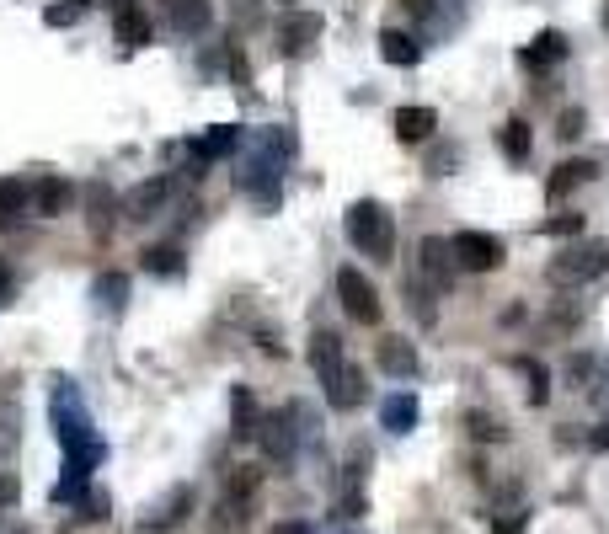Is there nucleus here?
<instances>
[{
  "instance_id": "obj_1",
  "label": "nucleus",
  "mask_w": 609,
  "mask_h": 534,
  "mask_svg": "<svg viewBox=\"0 0 609 534\" xmlns=\"http://www.w3.org/2000/svg\"><path fill=\"white\" fill-rule=\"evenodd\" d=\"M348 241L364 251V257L390 262V251H396V225H390V214L380 209V203L364 198V203H353V209H348Z\"/></svg>"
},
{
  "instance_id": "obj_2",
  "label": "nucleus",
  "mask_w": 609,
  "mask_h": 534,
  "mask_svg": "<svg viewBox=\"0 0 609 534\" xmlns=\"http://www.w3.org/2000/svg\"><path fill=\"white\" fill-rule=\"evenodd\" d=\"M609 273V246L604 241H583V246H567L561 257H551V284L572 289V284H593V278Z\"/></svg>"
},
{
  "instance_id": "obj_3",
  "label": "nucleus",
  "mask_w": 609,
  "mask_h": 534,
  "mask_svg": "<svg viewBox=\"0 0 609 534\" xmlns=\"http://www.w3.org/2000/svg\"><path fill=\"white\" fill-rule=\"evenodd\" d=\"M337 300H342V310H348V321H358V326L380 321V294H374V284L358 273V267H342L337 273Z\"/></svg>"
},
{
  "instance_id": "obj_4",
  "label": "nucleus",
  "mask_w": 609,
  "mask_h": 534,
  "mask_svg": "<svg viewBox=\"0 0 609 534\" xmlns=\"http://www.w3.org/2000/svg\"><path fill=\"white\" fill-rule=\"evenodd\" d=\"M503 241L487 230H460L455 235V262L465 267V273H492V267H503Z\"/></svg>"
},
{
  "instance_id": "obj_5",
  "label": "nucleus",
  "mask_w": 609,
  "mask_h": 534,
  "mask_svg": "<svg viewBox=\"0 0 609 534\" xmlns=\"http://www.w3.org/2000/svg\"><path fill=\"white\" fill-rule=\"evenodd\" d=\"M321 33H326V22L316 17V11H289V17L278 22V49L284 54H310Z\"/></svg>"
},
{
  "instance_id": "obj_6",
  "label": "nucleus",
  "mask_w": 609,
  "mask_h": 534,
  "mask_svg": "<svg viewBox=\"0 0 609 534\" xmlns=\"http://www.w3.org/2000/svg\"><path fill=\"white\" fill-rule=\"evenodd\" d=\"M166 22H171V33L198 38V33L214 27V6L209 0H166Z\"/></svg>"
},
{
  "instance_id": "obj_7",
  "label": "nucleus",
  "mask_w": 609,
  "mask_h": 534,
  "mask_svg": "<svg viewBox=\"0 0 609 534\" xmlns=\"http://www.w3.org/2000/svg\"><path fill=\"white\" fill-rule=\"evenodd\" d=\"M374 364H380L390 380H412L417 374V348L406 337H380V348H374Z\"/></svg>"
},
{
  "instance_id": "obj_8",
  "label": "nucleus",
  "mask_w": 609,
  "mask_h": 534,
  "mask_svg": "<svg viewBox=\"0 0 609 534\" xmlns=\"http://www.w3.org/2000/svg\"><path fill=\"white\" fill-rule=\"evenodd\" d=\"M326 401H332L337 412H353V406H364V369H358V364H342L332 380H326Z\"/></svg>"
},
{
  "instance_id": "obj_9",
  "label": "nucleus",
  "mask_w": 609,
  "mask_h": 534,
  "mask_svg": "<svg viewBox=\"0 0 609 534\" xmlns=\"http://www.w3.org/2000/svg\"><path fill=\"white\" fill-rule=\"evenodd\" d=\"M455 246H449V241H439V235H428V241H423V273L433 278V289H449V284H455Z\"/></svg>"
},
{
  "instance_id": "obj_10",
  "label": "nucleus",
  "mask_w": 609,
  "mask_h": 534,
  "mask_svg": "<svg viewBox=\"0 0 609 534\" xmlns=\"http://www.w3.org/2000/svg\"><path fill=\"white\" fill-rule=\"evenodd\" d=\"M187 508H193V486H171V497L155 508L150 518H145V534H166V529H177L182 518H187Z\"/></svg>"
},
{
  "instance_id": "obj_11",
  "label": "nucleus",
  "mask_w": 609,
  "mask_h": 534,
  "mask_svg": "<svg viewBox=\"0 0 609 534\" xmlns=\"http://www.w3.org/2000/svg\"><path fill=\"white\" fill-rule=\"evenodd\" d=\"M342 364H348V358H342V337L337 332H316V337H310V369H316L321 385L332 380Z\"/></svg>"
},
{
  "instance_id": "obj_12",
  "label": "nucleus",
  "mask_w": 609,
  "mask_h": 534,
  "mask_svg": "<svg viewBox=\"0 0 609 534\" xmlns=\"http://www.w3.org/2000/svg\"><path fill=\"white\" fill-rule=\"evenodd\" d=\"M433 129H439V113H433V107H401L396 113V139L401 145H423Z\"/></svg>"
},
{
  "instance_id": "obj_13",
  "label": "nucleus",
  "mask_w": 609,
  "mask_h": 534,
  "mask_svg": "<svg viewBox=\"0 0 609 534\" xmlns=\"http://www.w3.org/2000/svg\"><path fill=\"white\" fill-rule=\"evenodd\" d=\"M257 438H262V449H268V460H289V454H294L289 412H268V417H262V428H257Z\"/></svg>"
},
{
  "instance_id": "obj_14",
  "label": "nucleus",
  "mask_w": 609,
  "mask_h": 534,
  "mask_svg": "<svg viewBox=\"0 0 609 534\" xmlns=\"http://www.w3.org/2000/svg\"><path fill=\"white\" fill-rule=\"evenodd\" d=\"M161 203H166V182L161 177H145L129 198H123V209H129V219H155Z\"/></svg>"
},
{
  "instance_id": "obj_15",
  "label": "nucleus",
  "mask_w": 609,
  "mask_h": 534,
  "mask_svg": "<svg viewBox=\"0 0 609 534\" xmlns=\"http://www.w3.org/2000/svg\"><path fill=\"white\" fill-rule=\"evenodd\" d=\"M139 267H145V273H161V278H182L187 273L182 246H145L139 251Z\"/></svg>"
},
{
  "instance_id": "obj_16",
  "label": "nucleus",
  "mask_w": 609,
  "mask_h": 534,
  "mask_svg": "<svg viewBox=\"0 0 609 534\" xmlns=\"http://www.w3.org/2000/svg\"><path fill=\"white\" fill-rule=\"evenodd\" d=\"M65 203H70V182L65 177H43L38 187H33V209L38 214H65Z\"/></svg>"
},
{
  "instance_id": "obj_17",
  "label": "nucleus",
  "mask_w": 609,
  "mask_h": 534,
  "mask_svg": "<svg viewBox=\"0 0 609 534\" xmlns=\"http://www.w3.org/2000/svg\"><path fill=\"white\" fill-rule=\"evenodd\" d=\"M380 54H385V65H417V43H412V33H401V27H385L380 33Z\"/></svg>"
},
{
  "instance_id": "obj_18",
  "label": "nucleus",
  "mask_w": 609,
  "mask_h": 534,
  "mask_svg": "<svg viewBox=\"0 0 609 534\" xmlns=\"http://www.w3.org/2000/svg\"><path fill=\"white\" fill-rule=\"evenodd\" d=\"M593 177V161H561L556 171H551V182H545V193L551 198H567L577 182H588Z\"/></svg>"
},
{
  "instance_id": "obj_19",
  "label": "nucleus",
  "mask_w": 609,
  "mask_h": 534,
  "mask_svg": "<svg viewBox=\"0 0 609 534\" xmlns=\"http://www.w3.org/2000/svg\"><path fill=\"white\" fill-rule=\"evenodd\" d=\"M230 417H236V438H257L262 412H257V396H252V390H236V396H230Z\"/></svg>"
},
{
  "instance_id": "obj_20",
  "label": "nucleus",
  "mask_w": 609,
  "mask_h": 534,
  "mask_svg": "<svg viewBox=\"0 0 609 534\" xmlns=\"http://www.w3.org/2000/svg\"><path fill=\"white\" fill-rule=\"evenodd\" d=\"M241 145V129H230V123H220V129H209L203 134V145H193L198 161H220V155H230Z\"/></svg>"
},
{
  "instance_id": "obj_21",
  "label": "nucleus",
  "mask_w": 609,
  "mask_h": 534,
  "mask_svg": "<svg viewBox=\"0 0 609 534\" xmlns=\"http://www.w3.org/2000/svg\"><path fill=\"white\" fill-rule=\"evenodd\" d=\"M27 182L22 177H0V225H11L17 214H27Z\"/></svg>"
},
{
  "instance_id": "obj_22",
  "label": "nucleus",
  "mask_w": 609,
  "mask_h": 534,
  "mask_svg": "<svg viewBox=\"0 0 609 534\" xmlns=\"http://www.w3.org/2000/svg\"><path fill=\"white\" fill-rule=\"evenodd\" d=\"M118 38L129 43V49H145L150 43V17L134 11V6H118Z\"/></svg>"
},
{
  "instance_id": "obj_23",
  "label": "nucleus",
  "mask_w": 609,
  "mask_h": 534,
  "mask_svg": "<svg viewBox=\"0 0 609 534\" xmlns=\"http://www.w3.org/2000/svg\"><path fill=\"white\" fill-rule=\"evenodd\" d=\"M497 139H503V155H508V161H529V145H535V139H529V123H524V118H508Z\"/></svg>"
},
{
  "instance_id": "obj_24",
  "label": "nucleus",
  "mask_w": 609,
  "mask_h": 534,
  "mask_svg": "<svg viewBox=\"0 0 609 534\" xmlns=\"http://www.w3.org/2000/svg\"><path fill=\"white\" fill-rule=\"evenodd\" d=\"M380 422H385L390 433H406V428L417 422V401H412V396H390V401L380 406Z\"/></svg>"
},
{
  "instance_id": "obj_25",
  "label": "nucleus",
  "mask_w": 609,
  "mask_h": 534,
  "mask_svg": "<svg viewBox=\"0 0 609 534\" xmlns=\"http://www.w3.org/2000/svg\"><path fill=\"white\" fill-rule=\"evenodd\" d=\"M556 59H567V38L561 33H540L535 49H524V65H556Z\"/></svg>"
},
{
  "instance_id": "obj_26",
  "label": "nucleus",
  "mask_w": 609,
  "mask_h": 534,
  "mask_svg": "<svg viewBox=\"0 0 609 534\" xmlns=\"http://www.w3.org/2000/svg\"><path fill=\"white\" fill-rule=\"evenodd\" d=\"M86 209H91V230H107V214H113L118 209V203H113V193H107V182H91L86 187Z\"/></svg>"
},
{
  "instance_id": "obj_27",
  "label": "nucleus",
  "mask_w": 609,
  "mask_h": 534,
  "mask_svg": "<svg viewBox=\"0 0 609 534\" xmlns=\"http://www.w3.org/2000/svg\"><path fill=\"white\" fill-rule=\"evenodd\" d=\"M97 300L107 310H123V300H129V278H123V273H102L97 278Z\"/></svg>"
},
{
  "instance_id": "obj_28",
  "label": "nucleus",
  "mask_w": 609,
  "mask_h": 534,
  "mask_svg": "<svg viewBox=\"0 0 609 534\" xmlns=\"http://www.w3.org/2000/svg\"><path fill=\"white\" fill-rule=\"evenodd\" d=\"M257 486H262V470H257V465H241L236 476H230V502H246Z\"/></svg>"
},
{
  "instance_id": "obj_29",
  "label": "nucleus",
  "mask_w": 609,
  "mask_h": 534,
  "mask_svg": "<svg viewBox=\"0 0 609 534\" xmlns=\"http://www.w3.org/2000/svg\"><path fill=\"white\" fill-rule=\"evenodd\" d=\"M465 428H471V438H481V444L503 438V422H497L492 412H471V417H465Z\"/></svg>"
},
{
  "instance_id": "obj_30",
  "label": "nucleus",
  "mask_w": 609,
  "mask_h": 534,
  "mask_svg": "<svg viewBox=\"0 0 609 534\" xmlns=\"http://www.w3.org/2000/svg\"><path fill=\"white\" fill-rule=\"evenodd\" d=\"M583 129H588V113H583V107H567V113L556 118V139H567V145H572Z\"/></svg>"
},
{
  "instance_id": "obj_31",
  "label": "nucleus",
  "mask_w": 609,
  "mask_h": 534,
  "mask_svg": "<svg viewBox=\"0 0 609 534\" xmlns=\"http://www.w3.org/2000/svg\"><path fill=\"white\" fill-rule=\"evenodd\" d=\"M540 230H545V235H556V241H567V235H577V230H583V214H551Z\"/></svg>"
},
{
  "instance_id": "obj_32",
  "label": "nucleus",
  "mask_w": 609,
  "mask_h": 534,
  "mask_svg": "<svg viewBox=\"0 0 609 534\" xmlns=\"http://www.w3.org/2000/svg\"><path fill=\"white\" fill-rule=\"evenodd\" d=\"M529 369V401H535V406H545V396H551V374H545V369H535V364H524Z\"/></svg>"
},
{
  "instance_id": "obj_33",
  "label": "nucleus",
  "mask_w": 609,
  "mask_h": 534,
  "mask_svg": "<svg viewBox=\"0 0 609 534\" xmlns=\"http://www.w3.org/2000/svg\"><path fill=\"white\" fill-rule=\"evenodd\" d=\"M43 22H49V27H70L75 22V6H49V11H43Z\"/></svg>"
},
{
  "instance_id": "obj_34",
  "label": "nucleus",
  "mask_w": 609,
  "mask_h": 534,
  "mask_svg": "<svg viewBox=\"0 0 609 534\" xmlns=\"http://www.w3.org/2000/svg\"><path fill=\"white\" fill-rule=\"evenodd\" d=\"M11 294H17V278H11V267H6V257H0V305H6Z\"/></svg>"
},
{
  "instance_id": "obj_35",
  "label": "nucleus",
  "mask_w": 609,
  "mask_h": 534,
  "mask_svg": "<svg viewBox=\"0 0 609 534\" xmlns=\"http://www.w3.org/2000/svg\"><path fill=\"white\" fill-rule=\"evenodd\" d=\"M497 534H524V518L519 513H513V518H503V524H492Z\"/></svg>"
},
{
  "instance_id": "obj_36",
  "label": "nucleus",
  "mask_w": 609,
  "mask_h": 534,
  "mask_svg": "<svg viewBox=\"0 0 609 534\" xmlns=\"http://www.w3.org/2000/svg\"><path fill=\"white\" fill-rule=\"evenodd\" d=\"M593 449H609V428H599V433H593Z\"/></svg>"
},
{
  "instance_id": "obj_37",
  "label": "nucleus",
  "mask_w": 609,
  "mask_h": 534,
  "mask_svg": "<svg viewBox=\"0 0 609 534\" xmlns=\"http://www.w3.org/2000/svg\"><path fill=\"white\" fill-rule=\"evenodd\" d=\"M75 6H86V0H75Z\"/></svg>"
}]
</instances>
